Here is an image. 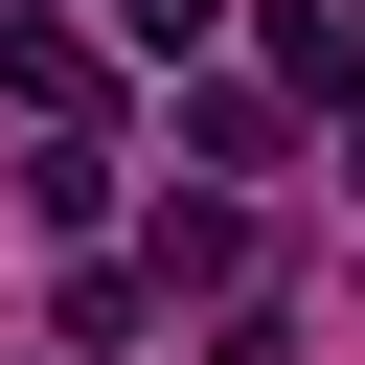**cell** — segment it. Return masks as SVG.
<instances>
[{
  "instance_id": "cell-1",
  "label": "cell",
  "mask_w": 365,
  "mask_h": 365,
  "mask_svg": "<svg viewBox=\"0 0 365 365\" xmlns=\"http://www.w3.org/2000/svg\"><path fill=\"white\" fill-rule=\"evenodd\" d=\"M0 91H23V114H46V137H91V114H114V46H91V23H46V0H23V23H0Z\"/></svg>"
},
{
  "instance_id": "cell-2",
  "label": "cell",
  "mask_w": 365,
  "mask_h": 365,
  "mask_svg": "<svg viewBox=\"0 0 365 365\" xmlns=\"http://www.w3.org/2000/svg\"><path fill=\"white\" fill-rule=\"evenodd\" d=\"M182 137H205L228 182H274V160H297V114H274V91H182Z\"/></svg>"
},
{
  "instance_id": "cell-3",
  "label": "cell",
  "mask_w": 365,
  "mask_h": 365,
  "mask_svg": "<svg viewBox=\"0 0 365 365\" xmlns=\"http://www.w3.org/2000/svg\"><path fill=\"white\" fill-rule=\"evenodd\" d=\"M251 274V205H160V297H228Z\"/></svg>"
},
{
  "instance_id": "cell-4",
  "label": "cell",
  "mask_w": 365,
  "mask_h": 365,
  "mask_svg": "<svg viewBox=\"0 0 365 365\" xmlns=\"http://www.w3.org/2000/svg\"><path fill=\"white\" fill-rule=\"evenodd\" d=\"M205 23H228V0H114V46H137V68H182Z\"/></svg>"
},
{
  "instance_id": "cell-5",
  "label": "cell",
  "mask_w": 365,
  "mask_h": 365,
  "mask_svg": "<svg viewBox=\"0 0 365 365\" xmlns=\"http://www.w3.org/2000/svg\"><path fill=\"white\" fill-rule=\"evenodd\" d=\"M205 365H297V319H251V297H228V319H205Z\"/></svg>"
}]
</instances>
